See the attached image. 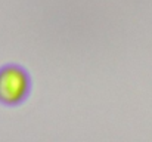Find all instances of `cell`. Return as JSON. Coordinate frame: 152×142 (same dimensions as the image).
Wrapping results in <instances>:
<instances>
[{
    "label": "cell",
    "instance_id": "cell-1",
    "mask_svg": "<svg viewBox=\"0 0 152 142\" xmlns=\"http://www.w3.org/2000/svg\"><path fill=\"white\" fill-rule=\"evenodd\" d=\"M30 80L18 65H7L0 70V101L6 105L19 104L28 93Z\"/></svg>",
    "mask_w": 152,
    "mask_h": 142
}]
</instances>
